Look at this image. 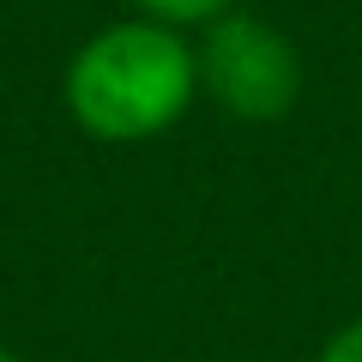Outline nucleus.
I'll list each match as a JSON object with an SVG mask.
<instances>
[{"label": "nucleus", "mask_w": 362, "mask_h": 362, "mask_svg": "<svg viewBox=\"0 0 362 362\" xmlns=\"http://www.w3.org/2000/svg\"><path fill=\"white\" fill-rule=\"evenodd\" d=\"M145 18H163V25H175V30H187V25H211V18H223V13H235L242 0H133Z\"/></svg>", "instance_id": "3"}, {"label": "nucleus", "mask_w": 362, "mask_h": 362, "mask_svg": "<svg viewBox=\"0 0 362 362\" xmlns=\"http://www.w3.org/2000/svg\"><path fill=\"white\" fill-rule=\"evenodd\" d=\"M314 362H362V314L338 326V332L320 344V356H314Z\"/></svg>", "instance_id": "4"}, {"label": "nucleus", "mask_w": 362, "mask_h": 362, "mask_svg": "<svg viewBox=\"0 0 362 362\" xmlns=\"http://www.w3.org/2000/svg\"><path fill=\"white\" fill-rule=\"evenodd\" d=\"M0 362H25V356H18V350H6V344H0Z\"/></svg>", "instance_id": "5"}, {"label": "nucleus", "mask_w": 362, "mask_h": 362, "mask_svg": "<svg viewBox=\"0 0 362 362\" xmlns=\"http://www.w3.org/2000/svg\"><path fill=\"white\" fill-rule=\"evenodd\" d=\"M199 90L223 109L230 121L266 127L284 121L302 97V54L278 25H266L259 13H223L206 25L199 42Z\"/></svg>", "instance_id": "2"}, {"label": "nucleus", "mask_w": 362, "mask_h": 362, "mask_svg": "<svg viewBox=\"0 0 362 362\" xmlns=\"http://www.w3.org/2000/svg\"><path fill=\"white\" fill-rule=\"evenodd\" d=\"M66 115L103 145H139L169 133L199 97V54L163 18H115L85 37L61 78Z\"/></svg>", "instance_id": "1"}]
</instances>
